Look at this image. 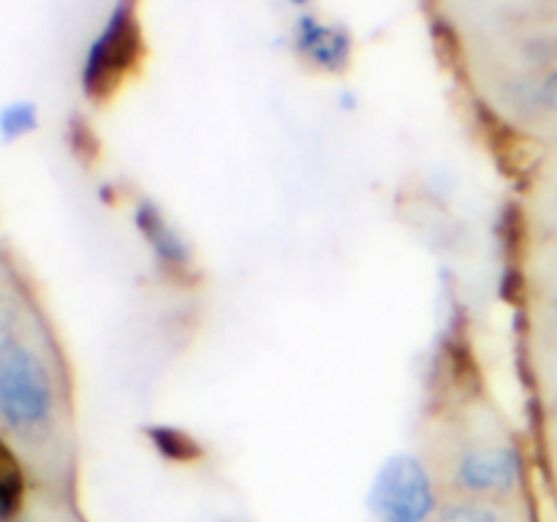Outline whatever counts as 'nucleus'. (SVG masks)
<instances>
[{
  "label": "nucleus",
  "mask_w": 557,
  "mask_h": 522,
  "mask_svg": "<svg viewBox=\"0 0 557 522\" xmlns=\"http://www.w3.org/2000/svg\"><path fill=\"white\" fill-rule=\"evenodd\" d=\"M54 411V391L41 359L11 335L0 343V413L3 424L22 438L47 433Z\"/></svg>",
  "instance_id": "1"
},
{
  "label": "nucleus",
  "mask_w": 557,
  "mask_h": 522,
  "mask_svg": "<svg viewBox=\"0 0 557 522\" xmlns=\"http://www.w3.org/2000/svg\"><path fill=\"white\" fill-rule=\"evenodd\" d=\"M368 504L381 522H428L435 514L433 478L422 460L395 455L375 473Z\"/></svg>",
  "instance_id": "2"
},
{
  "label": "nucleus",
  "mask_w": 557,
  "mask_h": 522,
  "mask_svg": "<svg viewBox=\"0 0 557 522\" xmlns=\"http://www.w3.org/2000/svg\"><path fill=\"white\" fill-rule=\"evenodd\" d=\"M139 47L141 36L139 25H136L134 5H114L112 16L96 36V41L90 44V52L85 58L82 85H85L87 96L107 98L109 92H114L120 79L134 69L136 58H139Z\"/></svg>",
  "instance_id": "3"
},
{
  "label": "nucleus",
  "mask_w": 557,
  "mask_h": 522,
  "mask_svg": "<svg viewBox=\"0 0 557 522\" xmlns=\"http://www.w3.org/2000/svg\"><path fill=\"white\" fill-rule=\"evenodd\" d=\"M520 457L509 446H482L457 460L455 482L468 498L500 500L520 482Z\"/></svg>",
  "instance_id": "4"
},
{
  "label": "nucleus",
  "mask_w": 557,
  "mask_h": 522,
  "mask_svg": "<svg viewBox=\"0 0 557 522\" xmlns=\"http://www.w3.org/2000/svg\"><path fill=\"white\" fill-rule=\"evenodd\" d=\"M297 47L313 65L341 71L351 58V36L337 25H324L313 16H302L297 25Z\"/></svg>",
  "instance_id": "5"
},
{
  "label": "nucleus",
  "mask_w": 557,
  "mask_h": 522,
  "mask_svg": "<svg viewBox=\"0 0 557 522\" xmlns=\"http://www.w3.org/2000/svg\"><path fill=\"white\" fill-rule=\"evenodd\" d=\"M136 226H139V232L145 234V239L150 243V248L156 250L158 259H161L163 264L188 266L190 261L188 245H185L183 237L169 226L166 217L158 212V207L147 204V201L145 204H139V210H136Z\"/></svg>",
  "instance_id": "6"
},
{
  "label": "nucleus",
  "mask_w": 557,
  "mask_h": 522,
  "mask_svg": "<svg viewBox=\"0 0 557 522\" xmlns=\"http://www.w3.org/2000/svg\"><path fill=\"white\" fill-rule=\"evenodd\" d=\"M433 522H511L509 514L500 509L498 500L462 498L455 504H446L435 514Z\"/></svg>",
  "instance_id": "7"
},
{
  "label": "nucleus",
  "mask_w": 557,
  "mask_h": 522,
  "mask_svg": "<svg viewBox=\"0 0 557 522\" xmlns=\"http://www.w3.org/2000/svg\"><path fill=\"white\" fill-rule=\"evenodd\" d=\"M150 440L158 446L163 457L169 460H194L199 455V446H196L194 438H188L185 433L172 427H156L150 430Z\"/></svg>",
  "instance_id": "8"
},
{
  "label": "nucleus",
  "mask_w": 557,
  "mask_h": 522,
  "mask_svg": "<svg viewBox=\"0 0 557 522\" xmlns=\"http://www.w3.org/2000/svg\"><path fill=\"white\" fill-rule=\"evenodd\" d=\"M22 506V478L16 473L14 462L5 460L0 471V517L3 522H14V514Z\"/></svg>",
  "instance_id": "9"
},
{
  "label": "nucleus",
  "mask_w": 557,
  "mask_h": 522,
  "mask_svg": "<svg viewBox=\"0 0 557 522\" xmlns=\"http://www.w3.org/2000/svg\"><path fill=\"white\" fill-rule=\"evenodd\" d=\"M36 128V107L27 101L11 103L3 109V130L5 139H14V136L27 134V130Z\"/></svg>",
  "instance_id": "10"
},
{
  "label": "nucleus",
  "mask_w": 557,
  "mask_h": 522,
  "mask_svg": "<svg viewBox=\"0 0 557 522\" xmlns=\"http://www.w3.org/2000/svg\"><path fill=\"white\" fill-rule=\"evenodd\" d=\"M542 101L547 103L549 109H557V71L542 85Z\"/></svg>",
  "instance_id": "11"
},
{
  "label": "nucleus",
  "mask_w": 557,
  "mask_h": 522,
  "mask_svg": "<svg viewBox=\"0 0 557 522\" xmlns=\"http://www.w3.org/2000/svg\"><path fill=\"white\" fill-rule=\"evenodd\" d=\"M555 308H557V299H555Z\"/></svg>",
  "instance_id": "12"
}]
</instances>
